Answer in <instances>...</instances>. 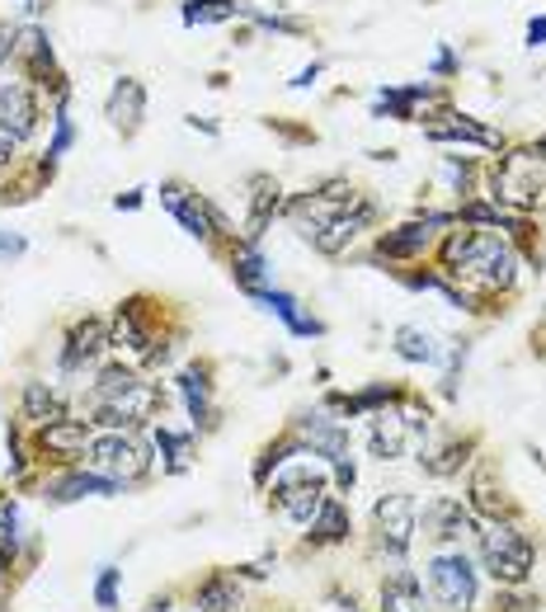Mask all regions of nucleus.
I'll return each instance as SVG.
<instances>
[{"label":"nucleus","mask_w":546,"mask_h":612,"mask_svg":"<svg viewBox=\"0 0 546 612\" xmlns=\"http://www.w3.org/2000/svg\"><path fill=\"white\" fill-rule=\"evenodd\" d=\"M439 264H443L439 274L472 297H499L519 282V250H513L504 231H490V227L462 222L457 231H448Z\"/></svg>","instance_id":"nucleus-1"},{"label":"nucleus","mask_w":546,"mask_h":612,"mask_svg":"<svg viewBox=\"0 0 546 612\" xmlns=\"http://www.w3.org/2000/svg\"><path fill=\"white\" fill-rule=\"evenodd\" d=\"M165 411V391L132 363H100L85 396V419L95 429H151Z\"/></svg>","instance_id":"nucleus-2"},{"label":"nucleus","mask_w":546,"mask_h":612,"mask_svg":"<svg viewBox=\"0 0 546 612\" xmlns=\"http://www.w3.org/2000/svg\"><path fill=\"white\" fill-rule=\"evenodd\" d=\"M476 565L480 575L495 579V589H527L537 570V542L519 518H499V523H480L476 532Z\"/></svg>","instance_id":"nucleus-3"},{"label":"nucleus","mask_w":546,"mask_h":612,"mask_svg":"<svg viewBox=\"0 0 546 612\" xmlns=\"http://www.w3.org/2000/svg\"><path fill=\"white\" fill-rule=\"evenodd\" d=\"M269 490V509L283 518V523L292 528H306L311 518H316V509L325 505V495L335 490V481H330V471L321 466H311V452L306 458H292L283 471H274V481L264 485Z\"/></svg>","instance_id":"nucleus-4"},{"label":"nucleus","mask_w":546,"mask_h":612,"mask_svg":"<svg viewBox=\"0 0 546 612\" xmlns=\"http://www.w3.org/2000/svg\"><path fill=\"white\" fill-rule=\"evenodd\" d=\"M490 203L509 212H537L546 208V151L542 147H519L509 155H499L490 170Z\"/></svg>","instance_id":"nucleus-5"},{"label":"nucleus","mask_w":546,"mask_h":612,"mask_svg":"<svg viewBox=\"0 0 546 612\" xmlns=\"http://www.w3.org/2000/svg\"><path fill=\"white\" fill-rule=\"evenodd\" d=\"M85 466L104 471L123 490H132V485L151 481V471H155L151 434L147 429H95V438L85 448Z\"/></svg>","instance_id":"nucleus-6"},{"label":"nucleus","mask_w":546,"mask_h":612,"mask_svg":"<svg viewBox=\"0 0 546 612\" xmlns=\"http://www.w3.org/2000/svg\"><path fill=\"white\" fill-rule=\"evenodd\" d=\"M425 593L433 612H476L480 603V565L466 546L433 552L425 565Z\"/></svg>","instance_id":"nucleus-7"},{"label":"nucleus","mask_w":546,"mask_h":612,"mask_svg":"<svg viewBox=\"0 0 546 612\" xmlns=\"http://www.w3.org/2000/svg\"><path fill=\"white\" fill-rule=\"evenodd\" d=\"M425 438H429V405H419L415 396L368 415V452L377 462H400L410 452H425Z\"/></svg>","instance_id":"nucleus-8"},{"label":"nucleus","mask_w":546,"mask_h":612,"mask_svg":"<svg viewBox=\"0 0 546 612\" xmlns=\"http://www.w3.org/2000/svg\"><path fill=\"white\" fill-rule=\"evenodd\" d=\"M415 538H419V499L410 490H386L372 499V513H368L372 552L386 561H405L415 552Z\"/></svg>","instance_id":"nucleus-9"},{"label":"nucleus","mask_w":546,"mask_h":612,"mask_svg":"<svg viewBox=\"0 0 546 612\" xmlns=\"http://www.w3.org/2000/svg\"><path fill=\"white\" fill-rule=\"evenodd\" d=\"M358 198H363V194H353V184L330 180V184H321V188H306V194H298L283 212H288L292 231H298L306 245H316L321 235L339 222V217L353 212V203H358Z\"/></svg>","instance_id":"nucleus-10"},{"label":"nucleus","mask_w":546,"mask_h":612,"mask_svg":"<svg viewBox=\"0 0 546 612\" xmlns=\"http://www.w3.org/2000/svg\"><path fill=\"white\" fill-rule=\"evenodd\" d=\"M95 438V424L85 415H61L43 429H28V448H34V462L48 471H67L85 462V448Z\"/></svg>","instance_id":"nucleus-11"},{"label":"nucleus","mask_w":546,"mask_h":612,"mask_svg":"<svg viewBox=\"0 0 546 612\" xmlns=\"http://www.w3.org/2000/svg\"><path fill=\"white\" fill-rule=\"evenodd\" d=\"M108 349L137 358V363H165L170 358V344L155 339L151 330V311H147V297H128L118 302L114 321H108Z\"/></svg>","instance_id":"nucleus-12"},{"label":"nucleus","mask_w":546,"mask_h":612,"mask_svg":"<svg viewBox=\"0 0 546 612\" xmlns=\"http://www.w3.org/2000/svg\"><path fill=\"white\" fill-rule=\"evenodd\" d=\"M161 208L175 217V222L189 231L194 241H202V245H212L217 235H236V231H231V222H226V212L217 208V203H208L202 194H194V188L179 184V180L161 184Z\"/></svg>","instance_id":"nucleus-13"},{"label":"nucleus","mask_w":546,"mask_h":612,"mask_svg":"<svg viewBox=\"0 0 546 612\" xmlns=\"http://www.w3.org/2000/svg\"><path fill=\"white\" fill-rule=\"evenodd\" d=\"M419 528H425V538L433 542V552H452V546L476 542L480 518L466 509V499L439 495V499H429L425 505V513H419Z\"/></svg>","instance_id":"nucleus-14"},{"label":"nucleus","mask_w":546,"mask_h":612,"mask_svg":"<svg viewBox=\"0 0 546 612\" xmlns=\"http://www.w3.org/2000/svg\"><path fill=\"white\" fill-rule=\"evenodd\" d=\"M108 354V321L100 316H81L67 325L61 335V349H57V372L61 377H81L90 368H100Z\"/></svg>","instance_id":"nucleus-15"},{"label":"nucleus","mask_w":546,"mask_h":612,"mask_svg":"<svg viewBox=\"0 0 546 612\" xmlns=\"http://www.w3.org/2000/svg\"><path fill=\"white\" fill-rule=\"evenodd\" d=\"M292 434H298L311 458H321L325 466H339V462L353 458V434H349V424L339 419L335 411H311V415H302L298 424H292Z\"/></svg>","instance_id":"nucleus-16"},{"label":"nucleus","mask_w":546,"mask_h":612,"mask_svg":"<svg viewBox=\"0 0 546 612\" xmlns=\"http://www.w3.org/2000/svg\"><path fill=\"white\" fill-rule=\"evenodd\" d=\"M38 490H43L48 505H75V499H114V495H123V485L81 462V466H67V471H48Z\"/></svg>","instance_id":"nucleus-17"},{"label":"nucleus","mask_w":546,"mask_h":612,"mask_svg":"<svg viewBox=\"0 0 546 612\" xmlns=\"http://www.w3.org/2000/svg\"><path fill=\"white\" fill-rule=\"evenodd\" d=\"M353 542V509L345 495H325V505L316 509V518L302 528V552H335V546Z\"/></svg>","instance_id":"nucleus-18"},{"label":"nucleus","mask_w":546,"mask_h":612,"mask_svg":"<svg viewBox=\"0 0 546 612\" xmlns=\"http://www.w3.org/2000/svg\"><path fill=\"white\" fill-rule=\"evenodd\" d=\"M439 227H457V212H425V217H410V222L396 231H382L377 255L382 259H419L433 245V231Z\"/></svg>","instance_id":"nucleus-19"},{"label":"nucleus","mask_w":546,"mask_h":612,"mask_svg":"<svg viewBox=\"0 0 546 612\" xmlns=\"http://www.w3.org/2000/svg\"><path fill=\"white\" fill-rule=\"evenodd\" d=\"M38 94L28 81H0V132L14 137V141H28L38 132Z\"/></svg>","instance_id":"nucleus-20"},{"label":"nucleus","mask_w":546,"mask_h":612,"mask_svg":"<svg viewBox=\"0 0 546 612\" xmlns=\"http://www.w3.org/2000/svg\"><path fill=\"white\" fill-rule=\"evenodd\" d=\"M175 391H179V401H184V411H189V419H194V429H198V434L217 429V405H212V363H189V368H179Z\"/></svg>","instance_id":"nucleus-21"},{"label":"nucleus","mask_w":546,"mask_h":612,"mask_svg":"<svg viewBox=\"0 0 546 612\" xmlns=\"http://www.w3.org/2000/svg\"><path fill=\"white\" fill-rule=\"evenodd\" d=\"M377 612H429V593L419 570L396 561V570H386L377 585Z\"/></svg>","instance_id":"nucleus-22"},{"label":"nucleus","mask_w":546,"mask_h":612,"mask_svg":"<svg viewBox=\"0 0 546 612\" xmlns=\"http://www.w3.org/2000/svg\"><path fill=\"white\" fill-rule=\"evenodd\" d=\"M466 509H472L480 523H499V518H519V505L504 495V485H495V466L480 462L466 481Z\"/></svg>","instance_id":"nucleus-23"},{"label":"nucleus","mask_w":546,"mask_h":612,"mask_svg":"<svg viewBox=\"0 0 546 612\" xmlns=\"http://www.w3.org/2000/svg\"><path fill=\"white\" fill-rule=\"evenodd\" d=\"M151 448L161 476H184L198 458V429H175V424H151Z\"/></svg>","instance_id":"nucleus-24"},{"label":"nucleus","mask_w":546,"mask_h":612,"mask_svg":"<svg viewBox=\"0 0 546 612\" xmlns=\"http://www.w3.org/2000/svg\"><path fill=\"white\" fill-rule=\"evenodd\" d=\"M61 415H71L61 386L43 382V377H28V382L20 386V424H24V429H43V424H53Z\"/></svg>","instance_id":"nucleus-25"},{"label":"nucleus","mask_w":546,"mask_h":612,"mask_svg":"<svg viewBox=\"0 0 546 612\" xmlns=\"http://www.w3.org/2000/svg\"><path fill=\"white\" fill-rule=\"evenodd\" d=\"M249 302H259L269 316H278L288 325V335H298V339H316V335H325V325L316 321V316H306L302 311V302L292 292H283V288H255V292H245Z\"/></svg>","instance_id":"nucleus-26"},{"label":"nucleus","mask_w":546,"mask_h":612,"mask_svg":"<svg viewBox=\"0 0 546 612\" xmlns=\"http://www.w3.org/2000/svg\"><path fill=\"white\" fill-rule=\"evenodd\" d=\"M372 222H377V203H372V198H358V203H353V212L339 217V222H335L330 231H325L311 250H316V255H325V259H339V255H345V250H349Z\"/></svg>","instance_id":"nucleus-27"},{"label":"nucleus","mask_w":546,"mask_h":612,"mask_svg":"<svg viewBox=\"0 0 546 612\" xmlns=\"http://www.w3.org/2000/svg\"><path fill=\"white\" fill-rule=\"evenodd\" d=\"M194 608L198 612H241L245 608V585L236 570H208L194 585Z\"/></svg>","instance_id":"nucleus-28"},{"label":"nucleus","mask_w":546,"mask_h":612,"mask_svg":"<svg viewBox=\"0 0 546 612\" xmlns=\"http://www.w3.org/2000/svg\"><path fill=\"white\" fill-rule=\"evenodd\" d=\"M104 114H108V123H114V128H118L123 137H132L137 128H142V118H147V85H142V81H132V76L114 81Z\"/></svg>","instance_id":"nucleus-29"},{"label":"nucleus","mask_w":546,"mask_h":612,"mask_svg":"<svg viewBox=\"0 0 546 612\" xmlns=\"http://www.w3.org/2000/svg\"><path fill=\"white\" fill-rule=\"evenodd\" d=\"M278 208H283V184H278L274 175H255L249 180V217H245V231L241 241H264V227L278 217Z\"/></svg>","instance_id":"nucleus-30"},{"label":"nucleus","mask_w":546,"mask_h":612,"mask_svg":"<svg viewBox=\"0 0 546 612\" xmlns=\"http://www.w3.org/2000/svg\"><path fill=\"white\" fill-rule=\"evenodd\" d=\"M429 141H466V147H486V151H499L504 147V137H499L495 128H486V123L466 118V114H448V123H433L429 128Z\"/></svg>","instance_id":"nucleus-31"},{"label":"nucleus","mask_w":546,"mask_h":612,"mask_svg":"<svg viewBox=\"0 0 546 612\" xmlns=\"http://www.w3.org/2000/svg\"><path fill=\"white\" fill-rule=\"evenodd\" d=\"M392 349H396V358H405V363H425V368H439L448 358V349L429 335L425 325H396Z\"/></svg>","instance_id":"nucleus-32"},{"label":"nucleus","mask_w":546,"mask_h":612,"mask_svg":"<svg viewBox=\"0 0 546 612\" xmlns=\"http://www.w3.org/2000/svg\"><path fill=\"white\" fill-rule=\"evenodd\" d=\"M472 452H476V438H448V443L419 452V471L433 476V481H448V476H457V471L472 462Z\"/></svg>","instance_id":"nucleus-33"},{"label":"nucleus","mask_w":546,"mask_h":612,"mask_svg":"<svg viewBox=\"0 0 546 612\" xmlns=\"http://www.w3.org/2000/svg\"><path fill=\"white\" fill-rule=\"evenodd\" d=\"M292 458H306V443H302V438L288 429V434H278L274 443H264V452L255 458V471H249V476H255V485L264 490V485L274 481V471H283Z\"/></svg>","instance_id":"nucleus-34"},{"label":"nucleus","mask_w":546,"mask_h":612,"mask_svg":"<svg viewBox=\"0 0 546 612\" xmlns=\"http://www.w3.org/2000/svg\"><path fill=\"white\" fill-rule=\"evenodd\" d=\"M231 278H236L245 292L269 288V259H264V245H255V241L231 245Z\"/></svg>","instance_id":"nucleus-35"},{"label":"nucleus","mask_w":546,"mask_h":612,"mask_svg":"<svg viewBox=\"0 0 546 612\" xmlns=\"http://www.w3.org/2000/svg\"><path fill=\"white\" fill-rule=\"evenodd\" d=\"M14 57H24L28 61V71L38 76V81H61L57 76V67H53V47H48V34H43V28H24L20 34V43H14Z\"/></svg>","instance_id":"nucleus-36"},{"label":"nucleus","mask_w":546,"mask_h":612,"mask_svg":"<svg viewBox=\"0 0 546 612\" xmlns=\"http://www.w3.org/2000/svg\"><path fill=\"white\" fill-rule=\"evenodd\" d=\"M75 147V123H71V114H67V94L57 100V108H53V141H48V151H43V175H53L57 170V161L67 155Z\"/></svg>","instance_id":"nucleus-37"},{"label":"nucleus","mask_w":546,"mask_h":612,"mask_svg":"<svg viewBox=\"0 0 546 612\" xmlns=\"http://www.w3.org/2000/svg\"><path fill=\"white\" fill-rule=\"evenodd\" d=\"M245 5H236V0H184V24L189 28H208V24H226L236 20Z\"/></svg>","instance_id":"nucleus-38"},{"label":"nucleus","mask_w":546,"mask_h":612,"mask_svg":"<svg viewBox=\"0 0 546 612\" xmlns=\"http://www.w3.org/2000/svg\"><path fill=\"white\" fill-rule=\"evenodd\" d=\"M429 100V85H410V90H382L372 100V114L377 118H415V104Z\"/></svg>","instance_id":"nucleus-39"},{"label":"nucleus","mask_w":546,"mask_h":612,"mask_svg":"<svg viewBox=\"0 0 546 612\" xmlns=\"http://www.w3.org/2000/svg\"><path fill=\"white\" fill-rule=\"evenodd\" d=\"M95 608L100 612H118L123 608V570L118 565H100V575H95Z\"/></svg>","instance_id":"nucleus-40"},{"label":"nucleus","mask_w":546,"mask_h":612,"mask_svg":"<svg viewBox=\"0 0 546 612\" xmlns=\"http://www.w3.org/2000/svg\"><path fill=\"white\" fill-rule=\"evenodd\" d=\"M28 250V241L20 231H0V264H10V259H20Z\"/></svg>","instance_id":"nucleus-41"},{"label":"nucleus","mask_w":546,"mask_h":612,"mask_svg":"<svg viewBox=\"0 0 546 612\" xmlns=\"http://www.w3.org/2000/svg\"><path fill=\"white\" fill-rule=\"evenodd\" d=\"M142 194H147V188H128V194L114 198V208L118 212H137V208H142Z\"/></svg>","instance_id":"nucleus-42"},{"label":"nucleus","mask_w":546,"mask_h":612,"mask_svg":"<svg viewBox=\"0 0 546 612\" xmlns=\"http://www.w3.org/2000/svg\"><path fill=\"white\" fill-rule=\"evenodd\" d=\"M14 43H20V34H14L10 24H0V67H5V61L14 57Z\"/></svg>","instance_id":"nucleus-43"},{"label":"nucleus","mask_w":546,"mask_h":612,"mask_svg":"<svg viewBox=\"0 0 546 612\" xmlns=\"http://www.w3.org/2000/svg\"><path fill=\"white\" fill-rule=\"evenodd\" d=\"M325 599H330V603H339L345 612H363V608H358V593H345L339 585H330V593H325Z\"/></svg>","instance_id":"nucleus-44"},{"label":"nucleus","mask_w":546,"mask_h":612,"mask_svg":"<svg viewBox=\"0 0 546 612\" xmlns=\"http://www.w3.org/2000/svg\"><path fill=\"white\" fill-rule=\"evenodd\" d=\"M14 147H20V141H14V137H5V132H0V180H5V170L14 165Z\"/></svg>","instance_id":"nucleus-45"},{"label":"nucleus","mask_w":546,"mask_h":612,"mask_svg":"<svg viewBox=\"0 0 546 612\" xmlns=\"http://www.w3.org/2000/svg\"><path fill=\"white\" fill-rule=\"evenodd\" d=\"M546 43V14H537L533 24H527V47H542Z\"/></svg>","instance_id":"nucleus-46"},{"label":"nucleus","mask_w":546,"mask_h":612,"mask_svg":"<svg viewBox=\"0 0 546 612\" xmlns=\"http://www.w3.org/2000/svg\"><path fill=\"white\" fill-rule=\"evenodd\" d=\"M316 76H321V61H311L306 71H298V76H292V90H306L311 81H316Z\"/></svg>","instance_id":"nucleus-47"},{"label":"nucleus","mask_w":546,"mask_h":612,"mask_svg":"<svg viewBox=\"0 0 546 612\" xmlns=\"http://www.w3.org/2000/svg\"><path fill=\"white\" fill-rule=\"evenodd\" d=\"M147 612H175V593H155L147 603Z\"/></svg>","instance_id":"nucleus-48"},{"label":"nucleus","mask_w":546,"mask_h":612,"mask_svg":"<svg viewBox=\"0 0 546 612\" xmlns=\"http://www.w3.org/2000/svg\"><path fill=\"white\" fill-rule=\"evenodd\" d=\"M452 67H457V61H452V53H448V47H443V53L433 57V71H452Z\"/></svg>","instance_id":"nucleus-49"},{"label":"nucleus","mask_w":546,"mask_h":612,"mask_svg":"<svg viewBox=\"0 0 546 612\" xmlns=\"http://www.w3.org/2000/svg\"><path fill=\"white\" fill-rule=\"evenodd\" d=\"M20 5H24V14H43L48 10V0H20Z\"/></svg>","instance_id":"nucleus-50"},{"label":"nucleus","mask_w":546,"mask_h":612,"mask_svg":"<svg viewBox=\"0 0 546 612\" xmlns=\"http://www.w3.org/2000/svg\"><path fill=\"white\" fill-rule=\"evenodd\" d=\"M189 128H198V132H208V137H217V128H212L208 118H189Z\"/></svg>","instance_id":"nucleus-51"},{"label":"nucleus","mask_w":546,"mask_h":612,"mask_svg":"<svg viewBox=\"0 0 546 612\" xmlns=\"http://www.w3.org/2000/svg\"><path fill=\"white\" fill-rule=\"evenodd\" d=\"M10 589H14V579L5 575V565H0V599H5V593H10Z\"/></svg>","instance_id":"nucleus-52"},{"label":"nucleus","mask_w":546,"mask_h":612,"mask_svg":"<svg viewBox=\"0 0 546 612\" xmlns=\"http://www.w3.org/2000/svg\"><path fill=\"white\" fill-rule=\"evenodd\" d=\"M0 532H5V513H0Z\"/></svg>","instance_id":"nucleus-53"}]
</instances>
